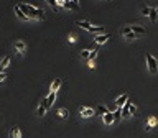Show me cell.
<instances>
[{"instance_id":"obj_1","label":"cell","mask_w":158,"mask_h":138,"mask_svg":"<svg viewBox=\"0 0 158 138\" xmlns=\"http://www.w3.org/2000/svg\"><path fill=\"white\" fill-rule=\"evenodd\" d=\"M18 9L26 15V18H33V20H44V10L33 7L30 3H18Z\"/></svg>"},{"instance_id":"obj_2","label":"cell","mask_w":158,"mask_h":138,"mask_svg":"<svg viewBox=\"0 0 158 138\" xmlns=\"http://www.w3.org/2000/svg\"><path fill=\"white\" fill-rule=\"evenodd\" d=\"M147 67H148L150 74H156L158 72V61H156L155 56L147 54Z\"/></svg>"},{"instance_id":"obj_3","label":"cell","mask_w":158,"mask_h":138,"mask_svg":"<svg viewBox=\"0 0 158 138\" xmlns=\"http://www.w3.org/2000/svg\"><path fill=\"white\" fill-rule=\"evenodd\" d=\"M79 113H81V117H83V119H91V117H94L96 110H94L92 107H87V105H84V107L79 109Z\"/></svg>"},{"instance_id":"obj_4","label":"cell","mask_w":158,"mask_h":138,"mask_svg":"<svg viewBox=\"0 0 158 138\" xmlns=\"http://www.w3.org/2000/svg\"><path fill=\"white\" fill-rule=\"evenodd\" d=\"M54 100H56V92H50V95H48L46 99L43 100V104H44V107H46V110H50V109L53 107Z\"/></svg>"},{"instance_id":"obj_5","label":"cell","mask_w":158,"mask_h":138,"mask_svg":"<svg viewBox=\"0 0 158 138\" xmlns=\"http://www.w3.org/2000/svg\"><path fill=\"white\" fill-rule=\"evenodd\" d=\"M128 100H130V99H128V94H122V95H120V97H117L114 104H115V107H117V109H122L124 105H125V104L128 102Z\"/></svg>"},{"instance_id":"obj_6","label":"cell","mask_w":158,"mask_h":138,"mask_svg":"<svg viewBox=\"0 0 158 138\" xmlns=\"http://www.w3.org/2000/svg\"><path fill=\"white\" fill-rule=\"evenodd\" d=\"M122 35H124V38H125V40H128V41H130V40H135V38H137V35L130 30V26H124V28H122Z\"/></svg>"},{"instance_id":"obj_7","label":"cell","mask_w":158,"mask_h":138,"mask_svg":"<svg viewBox=\"0 0 158 138\" xmlns=\"http://www.w3.org/2000/svg\"><path fill=\"white\" fill-rule=\"evenodd\" d=\"M109 38H111V35H109V33L96 35V36H94V43H97V44H104V43H107Z\"/></svg>"},{"instance_id":"obj_8","label":"cell","mask_w":158,"mask_h":138,"mask_svg":"<svg viewBox=\"0 0 158 138\" xmlns=\"http://www.w3.org/2000/svg\"><path fill=\"white\" fill-rule=\"evenodd\" d=\"M15 50L18 51V54H25V53H26V43L22 41V40L15 41Z\"/></svg>"},{"instance_id":"obj_9","label":"cell","mask_w":158,"mask_h":138,"mask_svg":"<svg viewBox=\"0 0 158 138\" xmlns=\"http://www.w3.org/2000/svg\"><path fill=\"white\" fill-rule=\"evenodd\" d=\"M61 7H64V9H68V10H76V12L79 10V5H76V3H74V2H71V0H66V2L63 0Z\"/></svg>"},{"instance_id":"obj_10","label":"cell","mask_w":158,"mask_h":138,"mask_svg":"<svg viewBox=\"0 0 158 138\" xmlns=\"http://www.w3.org/2000/svg\"><path fill=\"white\" fill-rule=\"evenodd\" d=\"M102 122H104V123L105 125H112V123H114V113H112V112H107V113H105V115H102Z\"/></svg>"},{"instance_id":"obj_11","label":"cell","mask_w":158,"mask_h":138,"mask_svg":"<svg viewBox=\"0 0 158 138\" xmlns=\"http://www.w3.org/2000/svg\"><path fill=\"white\" fill-rule=\"evenodd\" d=\"M10 61H12V58H10V56H5V58H3L2 61H0V72H3L7 67H9Z\"/></svg>"},{"instance_id":"obj_12","label":"cell","mask_w":158,"mask_h":138,"mask_svg":"<svg viewBox=\"0 0 158 138\" xmlns=\"http://www.w3.org/2000/svg\"><path fill=\"white\" fill-rule=\"evenodd\" d=\"M130 30H132L137 36H139V35H145V28L140 26V25H130Z\"/></svg>"},{"instance_id":"obj_13","label":"cell","mask_w":158,"mask_h":138,"mask_svg":"<svg viewBox=\"0 0 158 138\" xmlns=\"http://www.w3.org/2000/svg\"><path fill=\"white\" fill-rule=\"evenodd\" d=\"M76 25H78V26H81L83 30H87V31L91 30V26H92L91 23L87 22V20H78V22H76Z\"/></svg>"},{"instance_id":"obj_14","label":"cell","mask_w":158,"mask_h":138,"mask_svg":"<svg viewBox=\"0 0 158 138\" xmlns=\"http://www.w3.org/2000/svg\"><path fill=\"white\" fill-rule=\"evenodd\" d=\"M59 87H61V79H54V81H53V84H51V87H50V91L51 92H58Z\"/></svg>"},{"instance_id":"obj_15","label":"cell","mask_w":158,"mask_h":138,"mask_svg":"<svg viewBox=\"0 0 158 138\" xmlns=\"http://www.w3.org/2000/svg\"><path fill=\"white\" fill-rule=\"evenodd\" d=\"M46 107H44V104L41 102V104H40L38 105V109H36V115H38V117H44V115H46Z\"/></svg>"},{"instance_id":"obj_16","label":"cell","mask_w":158,"mask_h":138,"mask_svg":"<svg viewBox=\"0 0 158 138\" xmlns=\"http://www.w3.org/2000/svg\"><path fill=\"white\" fill-rule=\"evenodd\" d=\"M156 123H158L156 117H148V120H147V130H152Z\"/></svg>"},{"instance_id":"obj_17","label":"cell","mask_w":158,"mask_h":138,"mask_svg":"<svg viewBox=\"0 0 158 138\" xmlns=\"http://www.w3.org/2000/svg\"><path fill=\"white\" fill-rule=\"evenodd\" d=\"M89 33H92V35H102V33H105V30H104L102 26H91Z\"/></svg>"},{"instance_id":"obj_18","label":"cell","mask_w":158,"mask_h":138,"mask_svg":"<svg viewBox=\"0 0 158 138\" xmlns=\"http://www.w3.org/2000/svg\"><path fill=\"white\" fill-rule=\"evenodd\" d=\"M10 138H22V132L18 127H13L10 130Z\"/></svg>"},{"instance_id":"obj_19","label":"cell","mask_w":158,"mask_h":138,"mask_svg":"<svg viewBox=\"0 0 158 138\" xmlns=\"http://www.w3.org/2000/svg\"><path fill=\"white\" fill-rule=\"evenodd\" d=\"M44 2H46L48 5L51 7V9H54L56 12H59V10H61V7H59L58 3H56V0H44Z\"/></svg>"},{"instance_id":"obj_20","label":"cell","mask_w":158,"mask_h":138,"mask_svg":"<svg viewBox=\"0 0 158 138\" xmlns=\"http://www.w3.org/2000/svg\"><path fill=\"white\" fill-rule=\"evenodd\" d=\"M58 115L61 117V119L66 120L68 117H69V110H68V109H59V110H58Z\"/></svg>"},{"instance_id":"obj_21","label":"cell","mask_w":158,"mask_h":138,"mask_svg":"<svg viewBox=\"0 0 158 138\" xmlns=\"http://www.w3.org/2000/svg\"><path fill=\"white\" fill-rule=\"evenodd\" d=\"M112 113H114V120H115V122L122 119V109H117V107H115V110L112 112Z\"/></svg>"},{"instance_id":"obj_22","label":"cell","mask_w":158,"mask_h":138,"mask_svg":"<svg viewBox=\"0 0 158 138\" xmlns=\"http://www.w3.org/2000/svg\"><path fill=\"white\" fill-rule=\"evenodd\" d=\"M15 13H17V17H18L20 20H28V18H26V15H25V13H23V12H22V10H20V9H18V7H15Z\"/></svg>"},{"instance_id":"obj_23","label":"cell","mask_w":158,"mask_h":138,"mask_svg":"<svg viewBox=\"0 0 158 138\" xmlns=\"http://www.w3.org/2000/svg\"><path fill=\"white\" fill-rule=\"evenodd\" d=\"M152 10L153 9H150V7H142V15H143V17H150Z\"/></svg>"},{"instance_id":"obj_24","label":"cell","mask_w":158,"mask_h":138,"mask_svg":"<svg viewBox=\"0 0 158 138\" xmlns=\"http://www.w3.org/2000/svg\"><path fill=\"white\" fill-rule=\"evenodd\" d=\"M107 112H111V110H109V109H105L104 105H99V107H97V113H99V115H105Z\"/></svg>"},{"instance_id":"obj_25","label":"cell","mask_w":158,"mask_h":138,"mask_svg":"<svg viewBox=\"0 0 158 138\" xmlns=\"http://www.w3.org/2000/svg\"><path fill=\"white\" fill-rule=\"evenodd\" d=\"M89 54H91V50H84V51H81V58H83V59H89Z\"/></svg>"},{"instance_id":"obj_26","label":"cell","mask_w":158,"mask_h":138,"mask_svg":"<svg viewBox=\"0 0 158 138\" xmlns=\"http://www.w3.org/2000/svg\"><path fill=\"white\" fill-rule=\"evenodd\" d=\"M156 18H158V13L155 12V9H153V10H152V13H150V20H152V22L155 23V22H156Z\"/></svg>"},{"instance_id":"obj_27","label":"cell","mask_w":158,"mask_h":138,"mask_svg":"<svg viewBox=\"0 0 158 138\" xmlns=\"http://www.w3.org/2000/svg\"><path fill=\"white\" fill-rule=\"evenodd\" d=\"M128 113H130V115H135V113H137V105L130 104V107H128Z\"/></svg>"},{"instance_id":"obj_28","label":"cell","mask_w":158,"mask_h":138,"mask_svg":"<svg viewBox=\"0 0 158 138\" xmlns=\"http://www.w3.org/2000/svg\"><path fill=\"white\" fill-rule=\"evenodd\" d=\"M96 56H97V51L94 50V51H91V54H89V59L87 61H94L96 59Z\"/></svg>"},{"instance_id":"obj_29","label":"cell","mask_w":158,"mask_h":138,"mask_svg":"<svg viewBox=\"0 0 158 138\" xmlns=\"http://www.w3.org/2000/svg\"><path fill=\"white\" fill-rule=\"evenodd\" d=\"M5 79H7V74L5 72H0V82H3Z\"/></svg>"},{"instance_id":"obj_30","label":"cell","mask_w":158,"mask_h":138,"mask_svg":"<svg viewBox=\"0 0 158 138\" xmlns=\"http://www.w3.org/2000/svg\"><path fill=\"white\" fill-rule=\"evenodd\" d=\"M68 40H69V43H74L76 41V36L74 35H69V38H68Z\"/></svg>"},{"instance_id":"obj_31","label":"cell","mask_w":158,"mask_h":138,"mask_svg":"<svg viewBox=\"0 0 158 138\" xmlns=\"http://www.w3.org/2000/svg\"><path fill=\"white\" fill-rule=\"evenodd\" d=\"M87 66L91 67V69H94V66H96V64H94V61H87Z\"/></svg>"},{"instance_id":"obj_32","label":"cell","mask_w":158,"mask_h":138,"mask_svg":"<svg viewBox=\"0 0 158 138\" xmlns=\"http://www.w3.org/2000/svg\"><path fill=\"white\" fill-rule=\"evenodd\" d=\"M71 2H74L76 5H79V0H71Z\"/></svg>"},{"instance_id":"obj_33","label":"cell","mask_w":158,"mask_h":138,"mask_svg":"<svg viewBox=\"0 0 158 138\" xmlns=\"http://www.w3.org/2000/svg\"><path fill=\"white\" fill-rule=\"evenodd\" d=\"M155 12H156V13H158V7H156V9H155Z\"/></svg>"}]
</instances>
